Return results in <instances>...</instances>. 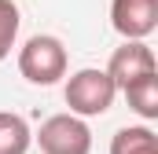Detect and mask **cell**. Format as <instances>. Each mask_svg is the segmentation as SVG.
I'll use <instances>...</instances> for the list:
<instances>
[{"label": "cell", "mask_w": 158, "mask_h": 154, "mask_svg": "<svg viewBox=\"0 0 158 154\" xmlns=\"http://www.w3.org/2000/svg\"><path fill=\"white\" fill-rule=\"evenodd\" d=\"M114 95H118L114 81H110L107 70H99V66H85L77 74H70L66 88H63V99H66L70 114H77V117L107 114L114 107Z\"/></svg>", "instance_id": "cell-1"}, {"label": "cell", "mask_w": 158, "mask_h": 154, "mask_svg": "<svg viewBox=\"0 0 158 154\" xmlns=\"http://www.w3.org/2000/svg\"><path fill=\"white\" fill-rule=\"evenodd\" d=\"M66 66H70L66 48H63V40L52 37V33H37V37H30L19 48V74L26 77L30 84L48 88V84H55V81L66 77Z\"/></svg>", "instance_id": "cell-2"}, {"label": "cell", "mask_w": 158, "mask_h": 154, "mask_svg": "<svg viewBox=\"0 0 158 154\" xmlns=\"http://www.w3.org/2000/svg\"><path fill=\"white\" fill-rule=\"evenodd\" d=\"M37 147L40 154H92V128L77 114H52L37 128Z\"/></svg>", "instance_id": "cell-3"}, {"label": "cell", "mask_w": 158, "mask_h": 154, "mask_svg": "<svg viewBox=\"0 0 158 154\" xmlns=\"http://www.w3.org/2000/svg\"><path fill=\"white\" fill-rule=\"evenodd\" d=\"M110 26L125 40H147L158 30V0H110Z\"/></svg>", "instance_id": "cell-4"}, {"label": "cell", "mask_w": 158, "mask_h": 154, "mask_svg": "<svg viewBox=\"0 0 158 154\" xmlns=\"http://www.w3.org/2000/svg\"><path fill=\"white\" fill-rule=\"evenodd\" d=\"M103 70L110 74L114 88H125V84L136 81V77L155 74V70H158V59H155V51H151L143 40H125L121 48H114V55H110V63H107Z\"/></svg>", "instance_id": "cell-5"}, {"label": "cell", "mask_w": 158, "mask_h": 154, "mask_svg": "<svg viewBox=\"0 0 158 154\" xmlns=\"http://www.w3.org/2000/svg\"><path fill=\"white\" fill-rule=\"evenodd\" d=\"M118 92L125 95V103L143 117V121H155L158 117V70L136 77V81H129V84L118 88Z\"/></svg>", "instance_id": "cell-6"}, {"label": "cell", "mask_w": 158, "mask_h": 154, "mask_svg": "<svg viewBox=\"0 0 158 154\" xmlns=\"http://www.w3.org/2000/svg\"><path fill=\"white\" fill-rule=\"evenodd\" d=\"M110 154H158V136L151 125H125L110 136Z\"/></svg>", "instance_id": "cell-7"}, {"label": "cell", "mask_w": 158, "mask_h": 154, "mask_svg": "<svg viewBox=\"0 0 158 154\" xmlns=\"http://www.w3.org/2000/svg\"><path fill=\"white\" fill-rule=\"evenodd\" d=\"M33 143V132L22 114L0 110V154H26Z\"/></svg>", "instance_id": "cell-8"}, {"label": "cell", "mask_w": 158, "mask_h": 154, "mask_svg": "<svg viewBox=\"0 0 158 154\" xmlns=\"http://www.w3.org/2000/svg\"><path fill=\"white\" fill-rule=\"evenodd\" d=\"M19 26H22V11L15 0H0V63L11 55L15 40H19Z\"/></svg>", "instance_id": "cell-9"}]
</instances>
